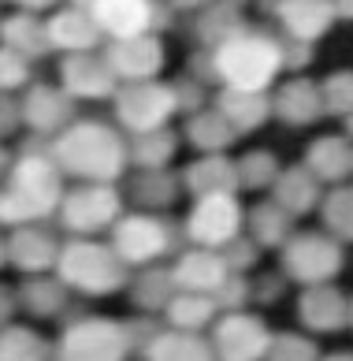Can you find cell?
I'll return each mask as SVG.
<instances>
[{"label":"cell","mask_w":353,"mask_h":361,"mask_svg":"<svg viewBox=\"0 0 353 361\" xmlns=\"http://www.w3.org/2000/svg\"><path fill=\"white\" fill-rule=\"evenodd\" d=\"M279 176H283V168H279L275 153H268V149H253L238 160V186L242 190H271Z\"/></svg>","instance_id":"38"},{"label":"cell","mask_w":353,"mask_h":361,"mask_svg":"<svg viewBox=\"0 0 353 361\" xmlns=\"http://www.w3.org/2000/svg\"><path fill=\"white\" fill-rule=\"evenodd\" d=\"M182 190L197 197H216V194H235L238 197V160L230 157H197L182 168Z\"/></svg>","instance_id":"22"},{"label":"cell","mask_w":353,"mask_h":361,"mask_svg":"<svg viewBox=\"0 0 353 361\" xmlns=\"http://www.w3.org/2000/svg\"><path fill=\"white\" fill-rule=\"evenodd\" d=\"M220 90L242 93H268L283 71V45L279 34L264 26H242V30L212 52Z\"/></svg>","instance_id":"3"},{"label":"cell","mask_w":353,"mask_h":361,"mask_svg":"<svg viewBox=\"0 0 353 361\" xmlns=\"http://www.w3.org/2000/svg\"><path fill=\"white\" fill-rule=\"evenodd\" d=\"M19 127H23V104H19V97L0 93V138H11Z\"/></svg>","instance_id":"46"},{"label":"cell","mask_w":353,"mask_h":361,"mask_svg":"<svg viewBox=\"0 0 353 361\" xmlns=\"http://www.w3.org/2000/svg\"><path fill=\"white\" fill-rule=\"evenodd\" d=\"M246 231V209L238 205L235 194H216V197H197L194 209L182 220V238L194 250H227L235 238Z\"/></svg>","instance_id":"10"},{"label":"cell","mask_w":353,"mask_h":361,"mask_svg":"<svg viewBox=\"0 0 353 361\" xmlns=\"http://www.w3.org/2000/svg\"><path fill=\"white\" fill-rule=\"evenodd\" d=\"M0 361H56V346L42 339L34 328L8 324L0 331Z\"/></svg>","instance_id":"36"},{"label":"cell","mask_w":353,"mask_h":361,"mask_svg":"<svg viewBox=\"0 0 353 361\" xmlns=\"http://www.w3.org/2000/svg\"><path fill=\"white\" fill-rule=\"evenodd\" d=\"M320 220H323V231L338 243H353V183H342L335 190L323 194V205H320Z\"/></svg>","instance_id":"37"},{"label":"cell","mask_w":353,"mask_h":361,"mask_svg":"<svg viewBox=\"0 0 353 361\" xmlns=\"http://www.w3.org/2000/svg\"><path fill=\"white\" fill-rule=\"evenodd\" d=\"M16 310H19V298H16V290L0 283V331H4V328L11 324V313H16Z\"/></svg>","instance_id":"48"},{"label":"cell","mask_w":353,"mask_h":361,"mask_svg":"<svg viewBox=\"0 0 353 361\" xmlns=\"http://www.w3.org/2000/svg\"><path fill=\"white\" fill-rule=\"evenodd\" d=\"M56 220L71 238H93L97 231H112L123 220V194L116 186L78 183L63 194Z\"/></svg>","instance_id":"8"},{"label":"cell","mask_w":353,"mask_h":361,"mask_svg":"<svg viewBox=\"0 0 353 361\" xmlns=\"http://www.w3.org/2000/svg\"><path fill=\"white\" fill-rule=\"evenodd\" d=\"M297 317L309 331L328 336V331H342L349 324V298L335 283L328 287H309L297 298Z\"/></svg>","instance_id":"21"},{"label":"cell","mask_w":353,"mask_h":361,"mask_svg":"<svg viewBox=\"0 0 353 361\" xmlns=\"http://www.w3.org/2000/svg\"><path fill=\"white\" fill-rule=\"evenodd\" d=\"M175 294H179V287H175L171 264L168 269L164 264H153V269H142L138 276L130 279V298H134V305H138L142 317H153V313L164 317V310L171 305Z\"/></svg>","instance_id":"30"},{"label":"cell","mask_w":353,"mask_h":361,"mask_svg":"<svg viewBox=\"0 0 353 361\" xmlns=\"http://www.w3.org/2000/svg\"><path fill=\"white\" fill-rule=\"evenodd\" d=\"M0 264H8V243L0 238Z\"/></svg>","instance_id":"54"},{"label":"cell","mask_w":353,"mask_h":361,"mask_svg":"<svg viewBox=\"0 0 353 361\" xmlns=\"http://www.w3.org/2000/svg\"><path fill=\"white\" fill-rule=\"evenodd\" d=\"M320 93H323V112L328 116H338V119L353 116V71L349 68L331 71L320 82Z\"/></svg>","instance_id":"39"},{"label":"cell","mask_w":353,"mask_h":361,"mask_svg":"<svg viewBox=\"0 0 353 361\" xmlns=\"http://www.w3.org/2000/svg\"><path fill=\"white\" fill-rule=\"evenodd\" d=\"M138 354L130 320L97 313H67L56 339V361H127Z\"/></svg>","instance_id":"5"},{"label":"cell","mask_w":353,"mask_h":361,"mask_svg":"<svg viewBox=\"0 0 353 361\" xmlns=\"http://www.w3.org/2000/svg\"><path fill=\"white\" fill-rule=\"evenodd\" d=\"M216 320H220V305L212 298H205V294H182L179 290L164 310V324L175 331H190V336H201Z\"/></svg>","instance_id":"32"},{"label":"cell","mask_w":353,"mask_h":361,"mask_svg":"<svg viewBox=\"0 0 353 361\" xmlns=\"http://www.w3.org/2000/svg\"><path fill=\"white\" fill-rule=\"evenodd\" d=\"M264 361H323L320 346L312 343L309 336H297V331H279L271 339V350Z\"/></svg>","instance_id":"40"},{"label":"cell","mask_w":353,"mask_h":361,"mask_svg":"<svg viewBox=\"0 0 353 361\" xmlns=\"http://www.w3.org/2000/svg\"><path fill=\"white\" fill-rule=\"evenodd\" d=\"M271 116L287 127H312L323 112V93H320V82L297 75V78H287L275 93H271Z\"/></svg>","instance_id":"19"},{"label":"cell","mask_w":353,"mask_h":361,"mask_svg":"<svg viewBox=\"0 0 353 361\" xmlns=\"http://www.w3.org/2000/svg\"><path fill=\"white\" fill-rule=\"evenodd\" d=\"M0 42L8 49H16L19 56L26 60H42L45 52H52V42H49V19L34 16V8L26 4L19 11L4 16V30H0Z\"/></svg>","instance_id":"25"},{"label":"cell","mask_w":353,"mask_h":361,"mask_svg":"<svg viewBox=\"0 0 353 361\" xmlns=\"http://www.w3.org/2000/svg\"><path fill=\"white\" fill-rule=\"evenodd\" d=\"M279 257H283L287 279L309 290V287H328L342 272L346 250L328 231H294V238L279 250Z\"/></svg>","instance_id":"7"},{"label":"cell","mask_w":353,"mask_h":361,"mask_svg":"<svg viewBox=\"0 0 353 361\" xmlns=\"http://www.w3.org/2000/svg\"><path fill=\"white\" fill-rule=\"evenodd\" d=\"M63 171L52 160V145L45 138H26L11 164L4 186H0V227H30L45 224L63 205Z\"/></svg>","instance_id":"1"},{"label":"cell","mask_w":353,"mask_h":361,"mask_svg":"<svg viewBox=\"0 0 353 361\" xmlns=\"http://www.w3.org/2000/svg\"><path fill=\"white\" fill-rule=\"evenodd\" d=\"M175 149H179V138H175L171 127L153 130V135H138L130 138V164L138 171H168Z\"/></svg>","instance_id":"35"},{"label":"cell","mask_w":353,"mask_h":361,"mask_svg":"<svg viewBox=\"0 0 353 361\" xmlns=\"http://www.w3.org/2000/svg\"><path fill=\"white\" fill-rule=\"evenodd\" d=\"M11 164H16V160H11V157H8V149H4V145H0V186H4V179H8Z\"/></svg>","instance_id":"50"},{"label":"cell","mask_w":353,"mask_h":361,"mask_svg":"<svg viewBox=\"0 0 353 361\" xmlns=\"http://www.w3.org/2000/svg\"><path fill=\"white\" fill-rule=\"evenodd\" d=\"M279 45H283V71H305L309 63H312V45L305 42H294V37H283L279 34Z\"/></svg>","instance_id":"45"},{"label":"cell","mask_w":353,"mask_h":361,"mask_svg":"<svg viewBox=\"0 0 353 361\" xmlns=\"http://www.w3.org/2000/svg\"><path fill=\"white\" fill-rule=\"evenodd\" d=\"M335 8V19H353V4H331Z\"/></svg>","instance_id":"51"},{"label":"cell","mask_w":353,"mask_h":361,"mask_svg":"<svg viewBox=\"0 0 353 361\" xmlns=\"http://www.w3.org/2000/svg\"><path fill=\"white\" fill-rule=\"evenodd\" d=\"M212 109L220 112L235 135H253L271 119V93H242V90H220L212 97Z\"/></svg>","instance_id":"24"},{"label":"cell","mask_w":353,"mask_h":361,"mask_svg":"<svg viewBox=\"0 0 353 361\" xmlns=\"http://www.w3.org/2000/svg\"><path fill=\"white\" fill-rule=\"evenodd\" d=\"M249 298H253V283H249V279L246 276H230L212 302L220 305V317H223V313H242Z\"/></svg>","instance_id":"42"},{"label":"cell","mask_w":353,"mask_h":361,"mask_svg":"<svg viewBox=\"0 0 353 361\" xmlns=\"http://www.w3.org/2000/svg\"><path fill=\"white\" fill-rule=\"evenodd\" d=\"M182 130H186V142L194 145L201 157H220L227 145L238 138L235 130H230V123H227V119L216 112V109H205V112L190 116Z\"/></svg>","instance_id":"34"},{"label":"cell","mask_w":353,"mask_h":361,"mask_svg":"<svg viewBox=\"0 0 353 361\" xmlns=\"http://www.w3.org/2000/svg\"><path fill=\"white\" fill-rule=\"evenodd\" d=\"M323 361H353V350H335V354H328Z\"/></svg>","instance_id":"52"},{"label":"cell","mask_w":353,"mask_h":361,"mask_svg":"<svg viewBox=\"0 0 353 361\" xmlns=\"http://www.w3.org/2000/svg\"><path fill=\"white\" fill-rule=\"evenodd\" d=\"M101 56L108 60L119 86H134V82H156V75L164 71L168 52L156 34H149V37H130V42H108L101 49Z\"/></svg>","instance_id":"13"},{"label":"cell","mask_w":353,"mask_h":361,"mask_svg":"<svg viewBox=\"0 0 353 361\" xmlns=\"http://www.w3.org/2000/svg\"><path fill=\"white\" fill-rule=\"evenodd\" d=\"M179 194H182V176H175L171 168L168 171H138V176L127 183L130 202L142 212H156V216L179 202Z\"/></svg>","instance_id":"27"},{"label":"cell","mask_w":353,"mask_h":361,"mask_svg":"<svg viewBox=\"0 0 353 361\" xmlns=\"http://www.w3.org/2000/svg\"><path fill=\"white\" fill-rule=\"evenodd\" d=\"M56 279L82 298H104V294L130 287L134 276L112 246L93 243V238H67L56 261Z\"/></svg>","instance_id":"4"},{"label":"cell","mask_w":353,"mask_h":361,"mask_svg":"<svg viewBox=\"0 0 353 361\" xmlns=\"http://www.w3.org/2000/svg\"><path fill=\"white\" fill-rule=\"evenodd\" d=\"M30 60L26 56H19L16 49H8V45H0V93H16V90H30L34 82H30Z\"/></svg>","instance_id":"41"},{"label":"cell","mask_w":353,"mask_h":361,"mask_svg":"<svg viewBox=\"0 0 353 361\" xmlns=\"http://www.w3.org/2000/svg\"><path fill=\"white\" fill-rule=\"evenodd\" d=\"M60 90L71 101H116L119 78L101 52H82L60 60Z\"/></svg>","instance_id":"15"},{"label":"cell","mask_w":353,"mask_h":361,"mask_svg":"<svg viewBox=\"0 0 353 361\" xmlns=\"http://www.w3.org/2000/svg\"><path fill=\"white\" fill-rule=\"evenodd\" d=\"M49 42L63 56H82V52H97L108 45L86 4H67L60 11H52L49 16Z\"/></svg>","instance_id":"18"},{"label":"cell","mask_w":353,"mask_h":361,"mask_svg":"<svg viewBox=\"0 0 353 361\" xmlns=\"http://www.w3.org/2000/svg\"><path fill=\"white\" fill-rule=\"evenodd\" d=\"M19 104H23V127L30 130L34 138H45V142L63 135V130L78 119L75 116V101L67 97L60 86H52V82H34L19 97Z\"/></svg>","instance_id":"14"},{"label":"cell","mask_w":353,"mask_h":361,"mask_svg":"<svg viewBox=\"0 0 353 361\" xmlns=\"http://www.w3.org/2000/svg\"><path fill=\"white\" fill-rule=\"evenodd\" d=\"M16 298H19V310H26L30 317H67V310H71V290L56 276L23 279Z\"/></svg>","instance_id":"29"},{"label":"cell","mask_w":353,"mask_h":361,"mask_svg":"<svg viewBox=\"0 0 353 361\" xmlns=\"http://www.w3.org/2000/svg\"><path fill=\"white\" fill-rule=\"evenodd\" d=\"M171 276H175V287H179L182 294H205V298H216L220 287L235 272L227 269L223 253L190 246V250H182L179 257L171 261Z\"/></svg>","instance_id":"17"},{"label":"cell","mask_w":353,"mask_h":361,"mask_svg":"<svg viewBox=\"0 0 353 361\" xmlns=\"http://www.w3.org/2000/svg\"><path fill=\"white\" fill-rule=\"evenodd\" d=\"M279 290H283V279H279V276H264L261 283L253 287V298H261V302H271V298H279Z\"/></svg>","instance_id":"49"},{"label":"cell","mask_w":353,"mask_h":361,"mask_svg":"<svg viewBox=\"0 0 353 361\" xmlns=\"http://www.w3.org/2000/svg\"><path fill=\"white\" fill-rule=\"evenodd\" d=\"M271 331L261 317L253 313H223L220 320L212 324V350H216V361H264L268 350H271Z\"/></svg>","instance_id":"12"},{"label":"cell","mask_w":353,"mask_h":361,"mask_svg":"<svg viewBox=\"0 0 353 361\" xmlns=\"http://www.w3.org/2000/svg\"><path fill=\"white\" fill-rule=\"evenodd\" d=\"M223 253V261H227V269L235 272V276H242V272H249L253 264H256V257H261V246L253 243L249 235H242V238H235L227 250H220Z\"/></svg>","instance_id":"44"},{"label":"cell","mask_w":353,"mask_h":361,"mask_svg":"<svg viewBox=\"0 0 353 361\" xmlns=\"http://www.w3.org/2000/svg\"><path fill=\"white\" fill-rule=\"evenodd\" d=\"M112 246L119 253V261L127 269H153L164 257H179L182 246V231L175 227L168 216L156 212H127L123 220L112 227Z\"/></svg>","instance_id":"6"},{"label":"cell","mask_w":353,"mask_h":361,"mask_svg":"<svg viewBox=\"0 0 353 361\" xmlns=\"http://www.w3.org/2000/svg\"><path fill=\"white\" fill-rule=\"evenodd\" d=\"M271 11L283 26V37L305 45H316L335 26V8L328 0H287V4H271Z\"/></svg>","instance_id":"20"},{"label":"cell","mask_w":353,"mask_h":361,"mask_svg":"<svg viewBox=\"0 0 353 361\" xmlns=\"http://www.w3.org/2000/svg\"><path fill=\"white\" fill-rule=\"evenodd\" d=\"M112 109H116V127L130 130V138H138V135L164 130L171 123V116L179 112V101H175V86L156 78V82L119 86Z\"/></svg>","instance_id":"9"},{"label":"cell","mask_w":353,"mask_h":361,"mask_svg":"<svg viewBox=\"0 0 353 361\" xmlns=\"http://www.w3.org/2000/svg\"><path fill=\"white\" fill-rule=\"evenodd\" d=\"M142 361H216L209 339L190 336V331L160 328L153 339L142 346Z\"/></svg>","instance_id":"28"},{"label":"cell","mask_w":353,"mask_h":361,"mask_svg":"<svg viewBox=\"0 0 353 361\" xmlns=\"http://www.w3.org/2000/svg\"><path fill=\"white\" fill-rule=\"evenodd\" d=\"M349 324H353V298H349Z\"/></svg>","instance_id":"55"},{"label":"cell","mask_w":353,"mask_h":361,"mask_svg":"<svg viewBox=\"0 0 353 361\" xmlns=\"http://www.w3.org/2000/svg\"><path fill=\"white\" fill-rule=\"evenodd\" d=\"M89 16L104 34V42H130V37H149L168 30L175 11L168 4H153V0H93Z\"/></svg>","instance_id":"11"},{"label":"cell","mask_w":353,"mask_h":361,"mask_svg":"<svg viewBox=\"0 0 353 361\" xmlns=\"http://www.w3.org/2000/svg\"><path fill=\"white\" fill-rule=\"evenodd\" d=\"M246 235L261 250H283L294 238V216L283 212L275 202H261L246 212Z\"/></svg>","instance_id":"31"},{"label":"cell","mask_w":353,"mask_h":361,"mask_svg":"<svg viewBox=\"0 0 353 361\" xmlns=\"http://www.w3.org/2000/svg\"><path fill=\"white\" fill-rule=\"evenodd\" d=\"M271 202H275L283 212L290 216H309L312 209L323 205V183L312 176L305 164H294V168H283V176L271 186Z\"/></svg>","instance_id":"23"},{"label":"cell","mask_w":353,"mask_h":361,"mask_svg":"<svg viewBox=\"0 0 353 361\" xmlns=\"http://www.w3.org/2000/svg\"><path fill=\"white\" fill-rule=\"evenodd\" d=\"M0 30H4V19H0Z\"/></svg>","instance_id":"56"},{"label":"cell","mask_w":353,"mask_h":361,"mask_svg":"<svg viewBox=\"0 0 353 361\" xmlns=\"http://www.w3.org/2000/svg\"><path fill=\"white\" fill-rule=\"evenodd\" d=\"M342 130H346V138L353 142V116H346V119H342Z\"/></svg>","instance_id":"53"},{"label":"cell","mask_w":353,"mask_h":361,"mask_svg":"<svg viewBox=\"0 0 353 361\" xmlns=\"http://www.w3.org/2000/svg\"><path fill=\"white\" fill-rule=\"evenodd\" d=\"M49 145L60 171L78 183L116 186L130 168V142L123 138V130L104 119H75Z\"/></svg>","instance_id":"2"},{"label":"cell","mask_w":353,"mask_h":361,"mask_svg":"<svg viewBox=\"0 0 353 361\" xmlns=\"http://www.w3.org/2000/svg\"><path fill=\"white\" fill-rule=\"evenodd\" d=\"M171 86H175V101H179V112H186V119H190V116H197V112H205L209 86H201L197 78H190V75L175 78Z\"/></svg>","instance_id":"43"},{"label":"cell","mask_w":353,"mask_h":361,"mask_svg":"<svg viewBox=\"0 0 353 361\" xmlns=\"http://www.w3.org/2000/svg\"><path fill=\"white\" fill-rule=\"evenodd\" d=\"M197 42H201V49H209V52H216L223 42H230L242 26H249L246 23V16H242V8L238 4H205L197 11Z\"/></svg>","instance_id":"33"},{"label":"cell","mask_w":353,"mask_h":361,"mask_svg":"<svg viewBox=\"0 0 353 361\" xmlns=\"http://www.w3.org/2000/svg\"><path fill=\"white\" fill-rule=\"evenodd\" d=\"M190 78H197L201 86H220V78H216V60H212V52L209 49H201L190 56Z\"/></svg>","instance_id":"47"},{"label":"cell","mask_w":353,"mask_h":361,"mask_svg":"<svg viewBox=\"0 0 353 361\" xmlns=\"http://www.w3.org/2000/svg\"><path fill=\"white\" fill-rule=\"evenodd\" d=\"M305 168L320 183L342 186L346 176L353 171V142L346 135H323V138H316L305 149Z\"/></svg>","instance_id":"26"},{"label":"cell","mask_w":353,"mask_h":361,"mask_svg":"<svg viewBox=\"0 0 353 361\" xmlns=\"http://www.w3.org/2000/svg\"><path fill=\"white\" fill-rule=\"evenodd\" d=\"M8 264L19 269L23 276H45V272H56V261H60V235L52 231L49 224H30V227H16L8 238Z\"/></svg>","instance_id":"16"}]
</instances>
